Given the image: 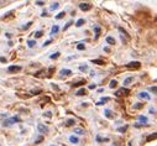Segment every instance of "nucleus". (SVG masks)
Instances as JSON below:
<instances>
[{
	"label": "nucleus",
	"instance_id": "36",
	"mask_svg": "<svg viewBox=\"0 0 157 146\" xmlns=\"http://www.w3.org/2000/svg\"><path fill=\"white\" fill-rule=\"evenodd\" d=\"M31 24H32V22H27V25H26V26H24V30H27L30 27V26H31Z\"/></svg>",
	"mask_w": 157,
	"mask_h": 146
},
{
	"label": "nucleus",
	"instance_id": "38",
	"mask_svg": "<svg viewBox=\"0 0 157 146\" xmlns=\"http://www.w3.org/2000/svg\"><path fill=\"white\" fill-rule=\"evenodd\" d=\"M95 32H97L95 35H97V37H98V35H99V32H100V29H99V27H95Z\"/></svg>",
	"mask_w": 157,
	"mask_h": 146
},
{
	"label": "nucleus",
	"instance_id": "28",
	"mask_svg": "<svg viewBox=\"0 0 157 146\" xmlns=\"http://www.w3.org/2000/svg\"><path fill=\"white\" fill-rule=\"evenodd\" d=\"M139 120H140V121H143V123H147V118L142 117V115H140V117H139Z\"/></svg>",
	"mask_w": 157,
	"mask_h": 146
},
{
	"label": "nucleus",
	"instance_id": "43",
	"mask_svg": "<svg viewBox=\"0 0 157 146\" xmlns=\"http://www.w3.org/2000/svg\"><path fill=\"white\" fill-rule=\"evenodd\" d=\"M51 44V40H48V41H46L45 44H43V46H48V45Z\"/></svg>",
	"mask_w": 157,
	"mask_h": 146
},
{
	"label": "nucleus",
	"instance_id": "13",
	"mask_svg": "<svg viewBox=\"0 0 157 146\" xmlns=\"http://www.w3.org/2000/svg\"><path fill=\"white\" fill-rule=\"evenodd\" d=\"M106 42H108L109 45H114L115 44V40L111 37V36H108V37H106Z\"/></svg>",
	"mask_w": 157,
	"mask_h": 146
},
{
	"label": "nucleus",
	"instance_id": "11",
	"mask_svg": "<svg viewBox=\"0 0 157 146\" xmlns=\"http://www.w3.org/2000/svg\"><path fill=\"white\" fill-rule=\"evenodd\" d=\"M69 140H71V142H73V144H78V142H79L78 137H77V136H73V135L69 137Z\"/></svg>",
	"mask_w": 157,
	"mask_h": 146
},
{
	"label": "nucleus",
	"instance_id": "3",
	"mask_svg": "<svg viewBox=\"0 0 157 146\" xmlns=\"http://www.w3.org/2000/svg\"><path fill=\"white\" fill-rule=\"evenodd\" d=\"M8 71L10 73H16V72H20L21 71V67L20 66H9Z\"/></svg>",
	"mask_w": 157,
	"mask_h": 146
},
{
	"label": "nucleus",
	"instance_id": "15",
	"mask_svg": "<svg viewBox=\"0 0 157 146\" xmlns=\"http://www.w3.org/2000/svg\"><path fill=\"white\" fill-rule=\"evenodd\" d=\"M104 113H105V117H106V118H109V119H113V114H111V112H110L109 109H106Z\"/></svg>",
	"mask_w": 157,
	"mask_h": 146
},
{
	"label": "nucleus",
	"instance_id": "14",
	"mask_svg": "<svg viewBox=\"0 0 157 146\" xmlns=\"http://www.w3.org/2000/svg\"><path fill=\"white\" fill-rule=\"evenodd\" d=\"M74 132L78 134V135H83V134H84V130L81 129V128H75V129H74Z\"/></svg>",
	"mask_w": 157,
	"mask_h": 146
},
{
	"label": "nucleus",
	"instance_id": "22",
	"mask_svg": "<svg viewBox=\"0 0 157 146\" xmlns=\"http://www.w3.org/2000/svg\"><path fill=\"white\" fill-rule=\"evenodd\" d=\"M41 93V89H35V90H31V94L32 95H38Z\"/></svg>",
	"mask_w": 157,
	"mask_h": 146
},
{
	"label": "nucleus",
	"instance_id": "20",
	"mask_svg": "<svg viewBox=\"0 0 157 146\" xmlns=\"http://www.w3.org/2000/svg\"><path fill=\"white\" fill-rule=\"evenodd\" d=\"M77 95H86V89H84V88L79 89V90L77 92Z\"/></svg>",
	"mask_w": 157,
	"mask_h": 146
},
{
	"label": "nucleus",
	"instance_id": "29",
	"mask_svg": "<svg viewBox=\"0 0 157 146\" xmlns=\"http://www.w3.org/2000/svg\"><path fill=\"white\" fill-rule=\"evenodd\" d=\"M35 44H36V42H35V41H32V40H29V41H27L29 47H33V46H35Z\"/></svg>",
	"mask_w": 157,
	"mask_h": 146
},
{
	"label": "nucleus",
	"instance_id": "1",
	"mask_svg": "<svg viewBox=\"0 0 157 146\" xmlns=\"http://www.w3.org/2000/svg\"><path fill=\"white\" fill-rule=\"evenodd\" d=\"M140 66H141V63L139 61H132L130 63H126V67L128 68H132V69H137V68H140Z\"/></svg>",
	"mask_w": 157,
	"mask_h": 146
},
{
	"label": "nucleus",
	"instance_id": "23",
	"mask_svg": "<svg viewBox=\"0 0 157 146\" xmlns=\"http://www.w3.org/2000/svg\"><path fill=\"white\" fill-rule=\"evenodd\" d=\"M119 31H120V32H123V33H124V35H125V36H126V37H128V39H130V35H129L128 32H126V31H125V30L123 29V27H119Z\"/></svg>",
	"mask_w": 157,
	"mask_h": 146
},
{
	"label": "nucleus",
	"instance_id": "8",
	"mask_svg": "<svg viewBox=\"0 0 157 146\" xmlns=\"http://www.w3.org/2000/svg\"><path fill=\"white\" fill-rule=\"evenodd\" d=\"M109 100H110V98L105 97V98H101V99H100V100L97 103V104H98V105H101V104H105V102H109Z\"/></svg>",
	"mask_w": 157,
	"mask_h": 146
},
{
	"label": "nucleus",
	"instance_id": "6",
	"mask_svg": "<svg viewBox=\"0 0 157 146\" xmlns=\"http://www.w3.org/2000/svg\"><path fill=\"white\" fill-rule=\"evenodd\" d=\"M128 93H130V89H128V88H121V89H119L115 94L119 97V95H121V94H128Z\"/></svg>",
	"mask_w": 157,
	"mask_h": 146
},
{
	"label": "nucleus",
	"instance_id": "42",
	"mask_svg": "<svg viewBox=\"0 0 157 146\" xmlns=\"http://www.w3.org/2000/svg\"><path fill=\"white\" fill-rule=\"evenodd\" d=\"M41 141H42V137H38V139L36 140V144H40Z\"/></svg>",
	"mask_w": 157,
	"mask_h": 146
},
{
	"label": "nucleus",
	"instance_id": "30",
	"mask_svg": "<svg viewBox=\"0 0 157 146\" xmlns=\"http://www.w3.org/2000/svg\"><path fill=\"white\" fill-rule=\"evenodd\" d=\"M42 35H43V31H37L35 36H36V39H38V37H41Z\"/></svg>",
	"mask_w": 157,
	"mask_h": 146
},
{
	"label": "nucleus",
	"instance_id": "16",
	"mask_svg": "<svg viewBox=\"0 0 157 146\" xmlns=\"http://www.w3.org/2000/svg\"><path fill=\"white\" fill-rule=\"evenodd\" d=\"M74 124H75L74 119H69V120H67V123H66V125H67V126H73Z\"/></svg>",
	"mask_w": 157,
	"mask_h": 146
},
{
	"label": "nucleus",
	"instance_id": "25",
	"mask_svg": "<svg viewBox=\"0 0 157 146\" xmlns=\"http://www.w3.org/2000/svg\"><path fill=\"white\" fill-rule=\"evenodd\" d=\"M58 30H59V27H58L57 25H55V26L52 27V30H51V32H52V33H57Z\"/></svg>",
	"mask_w": 157,
	"mask_h": 146
},
{
	"label": "nucleus",
	"instance_id": "19",
	"mask_svg": "<svg viewBox=\"0 0 157 146\" xmlns=\"http://www.w3.org/2000/svg\"><path fill=\"white\" fill-rule=\"evenodd\" d=\"M83 24H84V20H83V19H79V20L77 21V24H75V26H77V27H81V26H82Z\"/></svg>",
	"mask_w": 157,
	"mask_h": 146
},
{
	"label": "nucleus",
	"instance_id": "32",
	"mask_svg": "<svg viewBox=\"0 0 157 146\" xmlns=\"http://www.w3.org/2000/svg\"><path fill=\"white\" fill-rule=\"evenodd\" d=\"M77 48L79 50V51H82V50H84L86 47H84V45H82V44H79L78 46H77Z\"/></svg>",
	"mask_w": 157,
	"mask_h": 146
},
{
	"label": "nucleus",
	"instance_id": "41",
	"mask_svg": "<svg viewBox=\"0 0 157 146\" xmlns=\"http://www.w3.org/2000/svg\"><path fill=\"white\" fill-rule=\"evenodd\" d=\"M0 62H3V63H6V58H4V57H0Z\"/></svg>",
	"mask_w": 157,
	"mask_h": 146
},
{
	"label": "nucleus",
	"instance_id": "4",
	"mask_svg": "<svg viewBox=\"0 0 157 146\" xmlns=\"http://www.w3.org/2000/svg\"><path fill=\"white\" fill-rule=\"evenodd\" d=\"M15 121H16V123H20V121H21V119H20V118H17V117H14V118H11V119H9V120H6V121L4 123V125H5V126H8L10 123H15Z\"/></svg>",
	"mask_w": 157,
	"mask_h": 146
},
{
	"label": "nucleus",
	"instance_id": "37",
	"mask_svg": "<svg viewBox=\"0 0 157 146\" xmlns=\"http://www.w3.org/2000/svg\"><path fill=\"white\" fill-rule=\"evenodd\" d=\"M71 25H72V22H71V21H69V22H67V25H66V27H64V29H63V30H67V29H68V27H69V26H71Z\"/></svg>",
	"mask_w": 157,
	"mask_h": 146
},
{
	"label": "nucleus",
	"instance_id": "24",
	"mask_svg": "<svg viewBox=\"0 0 157 146\" xmlns=\"http://www.w3.org/2000/svg\"><path fill=\"white\" fill-rule=\"evenodd\" d=\"M116 86H117V82H116V81H111V82L109 83V87L110 88H115Z\"/></svg>",
	"mask_w": 157,
	"mask_h": 146
},
{
	"label": "nucleus",
	"instance_id": "2",
	"mask_svg": "<svg viewBox=\"0 0 157 146\" xmlns=\"http://www.w3.org/2000/svg\"><path fill=\"white\" fill-rule=\"evenodd\" d=\"M79 8L83 11H88V10L92 9V4H89V3H82V4H79Z\"/></svg>",
	"mask_w": 157,
	"mask_h": 146
},
{
	"label": "nucleus",
	"instance_id": "7",
	"mask_svg": "<svg viewBox=\"0 0 157 146\" xmlns=\"http://www.w3.org/2000/svg\"><path fill=\"white\" fill-rule=\"evenodd\" d=\"M84 83H86V81H84V79H81V81H78V82L72 83V86H73V87H77V86H83Z\"/></svg>",
	"mask_w": 157,
	"mask_h": 146
},
{
	"label": "nucleus",
	"instance_id": "40",
	"mask_svg": "<svg viewBox=\"0 0 157 146\" xmlns=\"http://www.w3.org/2000/svg\"><path fill=\"white\" fill-rule=\"evenodd\" d=\"M155 112H156L155 108H150V113H151V114H155Z\"/></svg>",
	"mask_w": 157,
	"mask_h": 146
},
{
	"label": "nucleus",
	"instance_id": "44",
	"mask_svg": "<svg viewBox=\"0 0 157 146\" xmlns=\"http://www.w3.org/2000/svg\"><path fill=\"white\" fill-rule=\"evenodd\" d=\"M45 115H46V117H51V113H50V112H47V113H46Z\"/></svg>",
	"mask_w": 157,
	"mask_h": 146
},
{
	"label": "nucleus",
	"instance_id": "26",
	"mask_svg": "<svg viewBox=\"0 0 157 146\" xmlns=\"http://www.w3.org/2000/svg\"><path fill=\"white\" fill-rule=\"evenodd\" d=\"M64 15H66V13H64V11H61V13H59V14H58L57 16H56V19H58V20H59V19L64 17Z\"/></svg>",
	"mask_w": 157,
	"mask_h": 146
},
{
	"label": "nucleus",
	"instance_id": "35",
	"mask_svg": "<svg viewBox=\"0 0 157 146\" xmlns=\"http://www.w3.org/2000/svg\"><path fill=\"white\" fill-rule=\"evenodd\" d=\"M151 92H152L153 94H156V92H157V88H156V86H153V87H151Z\"/></svg>",
	"mask_w": 157,
	"mask_h": 146
},
{
	"label": "nucleus",
	"instance_id": "5",
	"mask_svg": "<svg viewBox=\"0 0 157 146\" xmlns=\"http://www.w3.org/2000/svg\"><path fill=\"white\" fill-rule=\"evenodd\" d=\"M37 129H38V131L40 132H43V134H46V132H48V126H46V125H43V124H38L37 125Z\"/></svg>",
	"mask_w": 157,
	"mask_h": 146
},
{
	"label": "nucleus",
	"instance_id": "34",
	"mask_svg": "<svg viewBox=\"0 0 157 146\" xmlns=\"http://www.w3.org/2000/svg\"><path fill=\"white\" fill-rule=\"evenodd\" d=\"M126 130H128V126H124V128H120V129H119V131L120 132H125Z\"/></svg>",
	"mask_w": 157,
	"mask_h": 146
},
{
	"label": "nucleus",
	"instance_id": "21",
	"mask_svg": "<svg viewBox=\"0 0 157 146\" xmlns=\"http://www.w3.org/2000/svg\"><path fill=\"white\" fill-rule=\"evenodd\" d=\"M131 82H132V77H128V78L124 81V84H125V86H128V84H130Z\"/></svg>",
	"mask_w": 157,
	"mask_h": 146
},
{
	"label": "nucleus",
	"instance_id": "12",
	"mask_svg": "<svg viewBox=\"0 0 157 146\" xmlns=\"http://www.w3.org/2000/svg\"><path fill=\"white\" fill-rule=\"evenodd\" d=\"M71 73H72L71 69H62V71H61V74H62V76H69Z\"/></svg>",
	"mask_w": 157,
	"mask_h": 146
},
{
	"label": "nucleus",
	"instance_id": "10",
	"mask_svg": "<svg viewBox=\"0 0 157 146\" xmlns=\"http://www.w3.org/2000/svg\"><path fill=\"white\" fill-rule=\"evenodd\" d=\"M156 136H157V134H156V132H153V134H152V135H148V136H147V139H146V140H147V141H148V142H150V141H151V140H155V139H156Z\"/></svg>",
	"mask_w": 157,
	"mask_h": 146
},
{
	"label": "nucleus",
	"instance_id": "9",
	"mask_svg": "<svg viewBox=\"0 0 157 146\" xmlns=\"http://www.w3.org/2000/svg\"><path fill=\"white\" fill-rule=\"evenodd\" d=\"M139 97H140V98H142V99H147V100L150 99V95H148L147 93H145V92L140 93V94H139Z\"/></svg>",
	"mask_w": 157,
	"mask_h": 146
},
{
	"label": "nucleus",
	"instance_id": "39",
	"mask_svg": "<svg viewBox=\"0 0 157 146\" xmlns=\"http://www.w3.org/2000/svg\"><path fill=\"white\" fill-rule=\"evenodd\" d=\"M36 4H37L38 6H42V5L45 4V3H43V1H36Z\"/></svg>",
	"mask_w": 157,
	"mask_h": 146
},
{
	"label": "nucleus",
	"instance_id": "27",
	"mask_svg": "<svg viewBox=\"0 0 157 146\" xmlns=\"http://www.w3.org/2000/svg\"><path fill=\"white\" fill-rule=\"evenodd\" d=\"M58 6H59V3H55V4H53V5L51 6V10H56Z\"/></svg>",
	"mask_w": 157,
	"mask_h": 146
},
{
	"label": "nucleus",
	"instance_id": "17",
	"mask_svg": "<svg viewBox=\"0 0 157 146\" xmlns=\"http://www.w3.org/2000/svg\"><path fill=\"white\" fill-rule=\"evenodd\" d=\"M143 106V103H136V104H134V109H141Z\"/></svg>",
	"mask_w": 157,
	"mask_h": 146
},
{
	"label": "nucleus",
	"instance_id": "33",
	"mask_svg": "<svg viewBox=\"0 0 157 146\" xmlns=\"http://www.w3.org/2000/svg\"><path fill=\"white\" fill-rule=\"evenodd\" d=\"M87 68H88L87 66H81V67H79V71H82V72H84V71H87Z\"/></svg>",
	"mask_w": 157,
	"mask_h": 146
},
{
	"label": "nucleus",
	"instance_id": "45",
	"mask_svg": "<svg viewBox=\"0 0 157 146\" xmlns=\"http://www.w3.org/2000/svg\"><path fill=\"white\" fill-rule=\"evenodd\" d=\"M89 88H90V89H94V88H95V86H94V84H90V86H89Z\"/></svg>",
	"mask_w": 157,
	"mask_h": 146
},
{
	"label": "nucleus",
	"instance_id": "18",
	"mask_svg": "<svg viewBox=\"0 0 157 146\" xmlns=\"http://www.w3.org/2000/svg\"><path fill=\"white\" fill-rule=\"evenodd\" d=\"M92 63H95V64H104V61H103V59H92Z\"/></svg>",
	"mask_w": 157,
	"mask_h": 146
},
{
	"label": "nucleus",
	"instance_id": "31",
	"mask_svg": "<svg viewBox=\"0 0 157 146\" xmlns=\"http://www.w3.org/2000/svg\"><path fill=\"white\" fill-rule=\"evenodd\" d=\"M50 57H51L52 59H56V58H58V57H59V52H57V53H55V55H51Z\"/></svg>",
	"mask_w": 157,
	"mask_h": 146
}]
</instances>
